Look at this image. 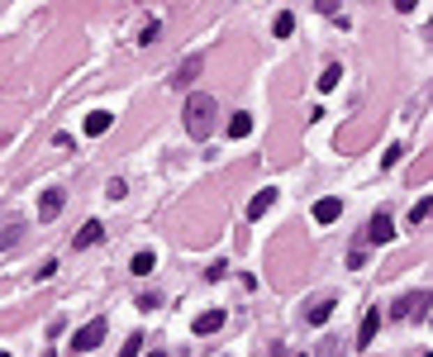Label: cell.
Returning a JSON list of instances; mask_svg holds the SVG:
<instances>
[{
    "instance_id": "3957f363",
    "label": "cell",
    "mask_w": 433,
    "mask_h": 357,
    "mask_svg": "<svg viewBox=\"0 0 433 357\" xmlns=\"http://www.w3.org/2000/svg\"><path fill=\"white\" fill-rule=\"evenodd\" d=\"M109 124H114V114H109V110H96V114H86V134H91V138L109 134Z\"/></svg>"
},
{
    "instance_id": "d6986e66",
    "label": "cell",
    "mask_w": 433,
    "mask_h": 357,
    "mask_svg": "<svg viewBox=\"0 0 433 357\" xmlns=\"http://www.w3.org/2000/svg\"><path fill=\"white\" fill-rule=\"evenodd\" d=\"M105 195H109V200H124V195H129V186H124V181L114 176V181H109V186H105Z\"/></svg>"
},
{
    "instance_id": "7a4b0ae2",
    "label": "cell",
    "mask_w": 433,
    "mask_h": 357,
    "mask_svg": "<svg viewBox=\"0 0 433 357\" xmlns=\"http://www.w3.org/2000/svg\"><path fill=\"white\" fill-rule=\"evenodd\" d=\"M100 343H105V319L82 324V329H77V338H72V348H77V353H91V348H100Z\"/></svg>"
},
{
    "instance_id": "52a82bcc",
    "label": "cell",
    "mask_w": 433,
    "mask_h": 357,
    "mask_svg": "<svg viewBox=\"0 0 433 357\" xmlns=\"http://www.w3.org/2000/svg\"><path fill=\"white\" fill-rule=\"evenodd\" d=\"M219 324H224V310H205V314L195 319V333H215Z\"/></svg>"
},
{
    "instance_id": "44dd1931",
    "label": "cell",
    "mask_w": 433,
    "mask_h": 357,
    "mask_svg": "<svg viewBox=\"0 0 433 357\" xmlns=\"http://www.w3.org/2000/svg\"><path fill=\"white\" fill-rule=\"evenodd\" d=\"M424 357H433V353H424Z\"/></svg>"
},
{
    "instance_id": "8fae6325",
    "label": "cell",
    "mask_w": 433,
    "mask_h": 357,
    "mask_svg": "<svg viewBox=\"0 0 433 357\" xmlns=\"http://www.w3.org/2000/svg\"><path fill=\"white\" fill-rule=\"evenodd\" d=\"M377 324H381V314H377V310H367V319H362V338H357V348H367V343L377 338Z\"/></svg>"
},
{
    "instance_id": "4fadbf2b",
    "label": "cell",
    "mask_w": 433,
    "mask_h": 357,
    "mask_svg": "<svg viewBox=\"0 0 433 357\" xmlns=\"http://www.w3.org/2000/svg\"><path fill=\"white\" fill-rule=\"evenodd\" d=\"M271 29H276V38H291V33H296V15H291V10H281Z\"/></svg>"
},
{
    "instance_id": "9a60e30c",
    "label": "cell",
    "mask_w": 433,
    "mask_h": 357,
    "mask_svg": "<svg viewBox=\"0 0 433 357\" xmlns=\"http://www.w3.org/2000/svg\"><path fill=\"white\" fill-rule=\"evenodd\" d=\"M409 220H414V224H424V220H429V195H419V200H414V210H409Z\"/></svg>"
},
{
    "instance_id": "ac0fdd59",
    "label": "cell",
    "mask_w": 433,
    "mask_h": 357,
    "mask_svg": "<svg viewBox=\"0 0 433 357\" xmlns=\"http://www.w3.org/2000/svg\"><path fill=\"white\" fill-rule=\"evenodd\" d=\"M138 348H143V333H129V343L119 348V357H138Z\"/></svg>"
},
{
    "instance_id": "e0dca14e",
    "label": "cell",
    "mask_w": 433,
    "mask_h": 357,
    "mask_svg": "<svg viewBox=\"0 0 433 357\" xmlns=\"http://www.w3.org/2000/svg\"><path fill=\"white\" fill-rule=\"evenodd\" d=\"M338 77H343V67H328L324 77H319V91H333V86H338Z\"/></svg>"
},
{
    "instance_id": "7c38bea8",
    "label": "cell",
    "mask_w": 433,
    "mask_h": 357,
    "mask_svg": "<svg viewBox=\"0 0 433 357\" xmlns=\"http://www.w3.org/2000/svg\"><path fill=\"white\" fill-rule=\"evenodd\" d=\"M252 134V114H234L229 119V138H248Z\"/></svg>"
},
{
    "instance_id": "5bb4252c",
    "label": "cell",
    "mask_w": 433,
    "mask_h": 357,
    "mask_svg": "<svg viewBox=\"0 0 433 357\" xmlns=\"http://www.w3.org/2000/svg\"><path fill=\"white\" fill-rule=\"evenodd\" d=\"M153 267H158V262H153V252H138V257H134V276H148Z\"/></svg>"
},
{
    "instance_id": "30bf717a",
    "label": "cell",
    "mask_w": 433,
    "mask_h": 357,
    "mask_svg": "<svg viewBox=\"0 0 433 357\" xmlns=\"http://www.w3.org/2000/svg\"><path fill=\"white\" fill-rule=\"evenodd\" d=\"M328 314H333V296H319V301L310 305V324H324Z\"/></svg>"
},
{
    "instance_id": "9c48e42d",
    "label": "cell",
    "mask_w": 433,
    "mask_h": 357,
    "mask_svg": "<svg viewBox=\"0 0 433 357\" xmlns=\"http://www.w3.org/2000/svg\"><path fill=\"white\" fill-rule=\"evenodd\" d=\"M100 238H105V229L91 220V224H82V234H77V248H91V243H100Z\"/></svg>"
},
{
    "instance_id": "ffe728a7",
    "label": "cell",
    "mask_w": 433,
    "mask_h": 357,
    "mask_svg": "<svg viewBox=\"0 0 433 357\" xmlns=\"http://www.w3.org/2000/svg\"><path fill=\"white\" fill-rule=\"evenodd\" d=\"M414 5H419V0H395V10H405V15L414 10Z\"/></svg>"
},
{
    "instance_id": "ba28073f",
    "label": "cell",
    "mask_w": 433,
    "mask_h": 357,
    "mask_svg": "<svg viewBox=\"0 0 433 357\" xmlns=\"http://www.w3.org/2000/svg\"><path fill=\"white\" fill-rule=\"evenodd\" d=\"M57 210H62V191H43V200H38V215H43V220H53Z\"/></svg>"
},
{
    "instance_id": "5b68a950",
    "label": "cell",
    "mask_w": 433,
    "mask_h": 357,
    "mask_svg": "<svg viewBox=\"0 0 433 357\" xmlns=\"http://www.w3.org/2000/svg\"><path fill=\"white\" fill-rule=\"evenodd\" d=\"M338 215H343V200H333V195H328V200H319V205H314V220H319V224H333V220H338Z\"/></svg>"
},
{
    "instance_id": "6da1fadb",
    "label": "cell",
    "mask_w": 433,
    "mask_h": 357,
    "mask_svg": "<svg viewBox=\"0 0 433 357\" xmlns=\"http://www.w3.org/2000/svg\"><path fill=\"white\" fill-rule=\"evenodd\" d=\"M215 96H205V91H195V96H186V134L190 138H210V129H215Z\"/></svg>"
},
{
    "instance_id": "8992f818",
    "label": "cell",
    "mask_w": 433,
    "mask_h": 357,
    "mask_svg": "<svg viewBox=\"0 0 433 357\" xmlns=\"http://www.w3.org/2000/svg\"><path fill=\"white\" fill-rule=\"evenodd\" d=\"M271 205H276V191H257V195H252V205H248V215H252V220H262Z\"/></svg>"
},
{
    "instance_id": "2e32d148",
    "label": "cell",
    "mask_w": 433,
    "mask_h": 357,
    "mask_svg": "<svg viewBox=\"0 0 433 357\" xmlns=\"http://www.w3.org/2000/svg\"><path fill=\"white\" fill-rule=\"evenodd\" d=\"M195 72H200V57H186V62L176 67V82H186V77H195Z\"/></svg>"
},
{
    "instance_id": "277c9868",
    "label": "cell",
    "mask_w": 433,
    "mask_h": 357,
    "mask_svg": "<svg viewBox=\"0 0 433 357\" xmlns=\"http://www.w3.org/2000/svg\"><path fill=\"white\" fill-rule=\"evenodd\" d=\"M390 238H395V224H390V215L381 210L377 220H372V243H390Z\"/></svg>"
}]
</instances>
